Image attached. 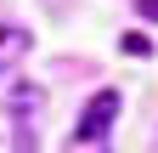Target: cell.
<instances>
[{"label":"cell","instance_id":"6da1fadb","mask_svg":"<svg viewBox=\"0 0 158 153\" xmlns=\"http://www.w3.org/2000/svg\"><path fill=\"white\" fill-rule=\"evenodd\" d=\"M113 119H118V91H96V97L85 102V113H79L73 136H79V142H102Z\"/></svg>","mask_w":158,"mask_h":153},{"label":"cell","instance_id":"7a4b0ae2","mask_svg":"<svg viewBox=\"0 0 158 153\" xmlns=\"http://www.w3.org/2000/svg\"><path fill=\"white\" fill-rule=\"evenodd\" d=\"M11 113H17V119H34V113H40V102H45V97H40V91L34 85H11Z\"/></svg>","mask_w":158,"mask_h":153},{"label":"cell","instance_id":"3957f363","mask_svg":"<svg viewBox=\"0 0 158 153\" xmlns=\"http://www.w3.org/2000/svg\"><path fill=\"white\" fill-rule=\"evenodd\" d=\"M124 51L130 57H152V40H147V34H124Z\"/></svg>","mask_w":158,"mask_h":153},{"label":"cell","instance_id":"277c9868","mask_svg":"<svg viewBox=\"0 0 158 153\" xmlns=\"http://www.w3.org/2000/svg\"><path fill=\"white\" fill-rule=\"evenodd\" d=\"M135 11H141V17H152V23H158V0H135Z\"/></svg>","mask_w":158,"mask_h":153},{"label":"cell","instance_id":"5b68a950","mask_svg":"<svg viewBox=\"0 0 158 153\" xmlns=\"http://www.w3.org/2000/svg\"><path fill=\"white\" fill-rule=\"evenodd\" d=\"M11 40H17V34H11V28H6V23H0V46H11Z\"/></svg>","mask_w":158,"mask_h":153}]
</instances>
